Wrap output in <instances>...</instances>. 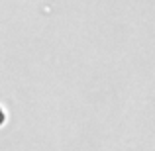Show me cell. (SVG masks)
<instances>
[{
  "instance_id": "cell-1",
  "label": "cell",
  "mask_w": 155,
  "mask_h": 151,
  "mask_svg": "<svg viewBox=\"0 0 155 151\" xmlns=\"http://www.w3.org/2000/svg\"><path fill=\"white\" fill-rule=\"evenodd\" d=\"M4 124H6V112H4V108L0 106V128H2Z\"/></svg>"
}]
</instances>
